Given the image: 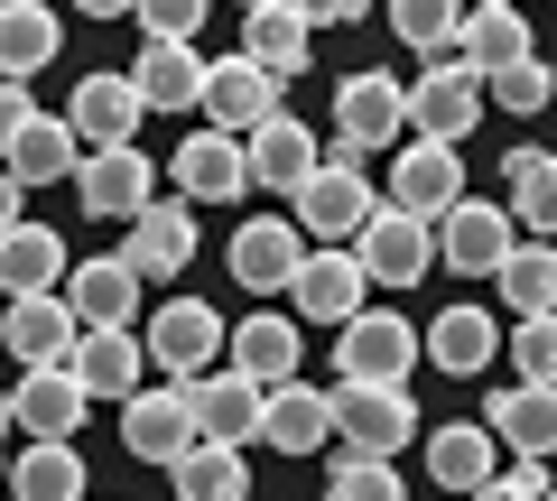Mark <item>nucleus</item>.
<instances>
[{"instance_id": "nucleus-10", "label": "nucleus", "mask_w": 557, "mask_h": 501, "mask_svg": "<svg viewBox=\"0 0 557 501\" xmlns=\"http://www.w3.org/2000/svg\"><path fill=\"white\" fill-rule=\"evenodd\" d=\"M242 167H251V186H270V196H298L307 177L325 167V140H317V121H298V112H270L242 140Z\"/></svg>"}, {"instance_id": "nucleus-19", "label": "nucleus", "mask_w": 557, "mask_h": 501, "mask_svg": "<svg viewBox=\"0 0 557 501\" xmlns=\"http://www.w3.org/2000/svg\"><path fill=\"white\" fill-rule=\"evenodd\" d=\"M223 261H233V279L251 288V298H278V288L298 279V261H307V233H298L288 214H251V223L233 233Z\"/></svg>"}, {"instance_id": "nucleus-49", "label": "nucleus", "mask_w": 557, "mask_h": 501, "mask_svg": "<svg viewBox=\"0 0 557 501\" xmlns=\"http://www.w3.org/2000/svg\"><path fill=\"white\" fill-rule=\"evenodd\" d=\"M465 10H511V0H465Z\"/></svg>"}, {"instance_id": "nucleus-6", "label": "nucleus", "mask_w": 557, "mask_h": 501, "mask_svg": "<svg viewBox=\"0 0 557 501\" xmlns=\"http://www.w3.org/2000/svg\"><path fill=\"white\" fill-rule=\"evenodd\" d=\"M121 446H131L139 464H177L186 446H196V400H186V381H139L131 400H121Z\"/></svg>"}, {"instance_id": "nucleus-39", "label": "nucleus", "mask_w": 557, "mask_h": 501, "mask_svg": "<svg viewBox=\"0 0 557 501\" xmlns=\"http://www.w3.org/2000/svg\"><path fill=\"white\" fill-rule=\"evenodd\" d=\"M391 28H399V47H418V57H456L465 0H391Z\"/></svg>"}, {"instance_id": "nucleus-42", "label": "nucleus", "mask_w": 557, "mask_h": 501, "mask_svg": "<svg viewBox=\"0 0 557 501\" xmlns=\"http://www.w3.org/2000/svg\"><path fill=\"white\" fill-rule=\"evenodd\" d=\"M502 353L520 362V381H539V390H557V316H520V335L502 343Z\"/></svg>"}, {"instance_id": "nucleus-13", "label": "nucleus", "mask_w": 557, "mask_h": 501, "mask_svg": "<svg viewBox=\"0 0 557 501\" xmlns=\"http://www.w3.org/2000/svg\"><path fill=\"white\" fill-rule=\"evenodd\" d=\"M65 372L84 381V400H131V390L149 381V353H139L131 325H75V343H65Z\"/></svg>"}, {"instance_id": "nucleus-15", "label": "nucleus", "mask_w": 557, "mask_h": 501, "mask_svg": "<svg viewBox=\"0 0 557 501\" xmlns=\"http://www.w3.org/2000/svg\"><path fill=\"white\" fill-rule=\"evenodd\" d=\"M121 261H131V279H139V288H149V279H177V270L196 261V204H186V196H177V204H159V196H149V204L131 214Z\"/></svg>"}, {"instance_id": "nucleus-30", "label": "nucleus", "mask_w": 557, "mask_h": 501, "mask_svg": "<svg viewBox=\"0 0 557 501\" xmlns=\"http://www.w3.org/2000/svg\"><path fill=\"white\" fill-rule=\"evenodd\" d=\"M186 400H196V437H214V446H251L260 437V390L242 381V372H205V381H186Z\"/></svg>"}, {"instance_id": "nucleus-11", "label": "nucleus", "mask_w": 557, "mask_h": 501, "mask_svg": "<svg viewBox=\"0 0 557 501\" xmlns=\"http://www.w3.org/2000/svg\"><path fill=\"white\" fill-rule=\"evenodd\" d=\"M474 121H483V75H465L456 57H428V75L409 84V130L418 140H456L465 149Z\"/></svg>"}, {"instance_id": "nucleus-29", "label": "nucleus", "mask_w": 557, "mask_h": 501, "mask_svg": "<svg viewBox=\"0 0 557 501\" xmlns=\"http://www.w3.org/2000/svg\"><path fill=\"white\" fill-rule=\"evenodd\" d=\"M65 270H75V261H65V241L47 233V223L20 214L10 233H0V298H47Z\"/></svg>"}, {"instance_id": "nucleus-22", "label": "nucleus", "mask_w": 557, "mask_h": 501, "mask_svg": "<svg viewBox=\"0 0 557 501\" xmlns=\"http://www.w3.org/2000/svg\"><path fill=\"white\" fill-rule=\"evenodd\" d=\"M260 446H278V455H317V446H335V400H325L317 381L260 390Z\"/></svg>"}, {"instance_id": "nucleus-47", "label": "nucleus", "mask_w": 557, "mask_h": 501, "mask_svg": "<svg viewBox=\"0 0 557 501\" xmlns=\"http://www.w3.org/2000/svg\"><path fill=\"white\" fill-rule=\"evenodd\" d=\"M20 196H28V186L10 177V167H0V233H10V223H20Z\"/></svg>"}, {"instance_id": "nucleus-36", "label": "nucleus", "mask_w": 557, "mask_h": 501, "mask_svg": "<svg viewBox=\"0 0 557 501\" xmlns=\"http://www.w3.org/2000/svg\"><path fill=\"white\" fill-rule=\"evenodd\" d=\"M168 492L177 501H251V464H242V446L196 437L177 464H168Z\"/></svg>"}, {"instance_id": "nucleus-43", "label": "nucleus", "mask_w": 557, "mask_h": 501, "mask_svg": "<svg viewBox=\"0 0 557 501\" xmlns=\"http://www.w3.org/2000/svg\"><path fill=\"white\" fill-rule=\"evenodd\" d=\"M205 10H214V0H131V20L149 28V38H186V47H196Z\"/></svg>"}, {"instance_id": "nucleus-31", "label": "nucleus", "mask_w": 557, "mask_h": 501, "mask_svg": "<svg viewBox=\"0 0 557 501\" xmlns=\"http://www.w3.org/2000/svg\"><path fill=\"white\" fill-rule=\"evenodd\" d=\"M493 353H502V335H493V316H483V306H446V316L418 335V362H437V372H456V381L493 372Z\"/></svg>"}, {"instance_id": "nucleus-25", "label": "nucleus", "mask_w": 557, "mask_h": 501, "mask_svg": "<svg viewBox=\"0 0 557 501\" xmlns=\"http://www.w3.org/2000/svg\"><path fill=\"white\" fill-rule=\"evenodd\" d=\"M483 427H493V446H511L520 464H548V455H557V390H539V381L493 390Z\"/></svg>"}, {"instance_id": "nucleus-51", "label": "nucleus", "mask_w": 557, "mask_h": 501, "mask_svg": "<svg viewBox=\"0 0 557 501\" xmlns=\"http://www.w3.org/2000/svg\"><path fill=\"white\" fill-rule=\"evenodd\" d=\"M548 501H557V483H548Z\"/></svg>"}, {"instance_id": "nucleus-46", "label": "nucleus", "mask_w": 557, "mask_h": 501, "mask_svg": "<svg viewBox=\"0 0 557 501\" xmlns=\"http://www.w3.org/2000/svg\"><path fill=\"white\" fill-rule=\"evenodd\" d=\"M28 112H38V102H28V84H0V159H10V140H20Z\"/></svg>"}, {"instance_id": "nucleus-44", "label": "nucleus", "mask_w": 557, "mask_h": 501, "mask_svg": "<svg viewBox=\"0 0 557 501\" xmlns=\"http://www.w3.org/2000/svg\"><path fill=\"white\" fill-rule=\"evenodd\" d=\"M465 501H548V474L539 464H511V474H493V483H474Z\"/></svg>"}, {"instance_id": "nucleus-3", "label": "nucleus", "mask_w": 557, "mask_h": 501, "mask_svg": "<svg viewBox=\"0 0 557 501\" xmlns=\"http://www.w3.org/2000/svg\"><path fill=\"white\" fill-rule=\"evenodd\" d=\"M335 372H344V381L409 390V372H418V325L391 316V306H362L354 325H335Z\"/></svg>"}, {"instance_id": "nucleus-17", "label": "nucleus", "mask_w": 557, "mask_h": 501, "mask_svg": "<svg viewBox=\"0 0 557 501\" xmlns=\"http://www.w3.org/2000/svg\"><path fill=\"white\" fill-rule=\"evenodd\" d=\"M168 177H177L186 204H242L251 167H242V140H233V130H186V140L168 149Z\"/></svg>"}, {"instance_id": "nucleus-26", "label": "nucleus", "mask_w": 557, "mask_h": 501, "mask_svg": "<svg viewBox=\"0 0 557 501\" xmlns=\"http://www.w3.org/2000/svg\"><path fill=\"white\" fill-rule=\"evenodd\" d=\"M65 343H75V306L47 288V298H10L0 306V353H20V372H47V362H65Z\"/></svg>"}, {"instance_id": "nucleus-8", "label": "nucleus", "mask_w": 557, "mask_h": 501, "mask_svg": "<svg viewBox=\"0 0 557 501\" xmlns=\"http://www.w3.org/2000/svg\"><path fill=\"white\" fill-rule=\"evenodd\" d=\"M391 130H409V84H391V65L344 75V84H335V140H354L362 159H381Z\"/></svg>"}, {"instance_id": "nucleus-4", "label": "nucleus", "mask_w": 557, "mask_h": 501, "mask_svg": "<svg viewBox=\"0 0 557 501\" xmlns=\"http://www.w3.org/2000/svg\"><path fill=\"white\" fill-rule=\"evenodd\" d=\"M381 204H391V214H418L428 233H437V223L465 204V149L456 140H409L391 159V196Z\"/></svg>"}, {"instance_id": "nucleus-21", "label": "nucleus", "mask_w": 557, "mask_h": 501, "mask_svg": "<svg viewBox=\"0 0 557 501\" xmlns=\"http://www.w3.org/2000/svg\"><path fill=\"white\" fill-rule=\"evenodd\" d=\"M298 353H307V325L298 316H242V335H223V372H242L251 390L298 381Z\"/></svg>"}, {"instance_id": "nucleus-16", "label": "nucleus", "mask_w": 557, "mask_h": 501, "mask_svg": "<svg viewBox=\"0 0 557 501\" xmlns=\"http://www.w3.org/2000/svg\"><path fill=\"white\" fill-rule=\"evenodd\" d=\"M233 57H251L270 84H288V75L317 65V28L298 20V0H251V10H242V47H233Z\"/></svg>"}, {"instance_id": "nucleus-33", "label": "nucleus", "mask_w": 557, "mask_h": 501, "mask_svg": "<svg viewBox=\"0 0 557 501\" xmlns=\"http://www.w3.org/2000/svg\"><path fill=\"white\" fill-rule=\"evenodd\" d=\"M520 57H539L520 0H511V10H465V28H456V65H465V75H502V65H520Z\"/></svg>"}, {"instance_id": "nucleus-48", "label": "nucleus", "mask_w": 557, "mask_h": 501, "mask_svg": "<svg viewBox=\"0 0 557 501\" xmlns=\"http://www.w3.org/2000/svg\"><path fill=\"white\" fill-rule=\"evenodd\" d=\"M84 20H131V0H75Z\"/></svg>"}, {"instance_id": "nucleus-20", "label": "nucleus", "mask_w": 557, "mask_h": 501, "mask_svg": "<svg viewBox=\"0 0 557 501\" xmlns=\"http://www.w3.org/2000/svg\"><path fill=\"white\" fill-rule=\"evenodd\" d=\"M84 381L65 372V362H47V372H20V400H10V427H28V446H75L84 427Z\"/></svg>"}, {"instance_id": "nucleus-18", "label": "nucleus", "mask_w": 557, "mask_h": 501, "mask_svg": "<svg viewBox=\"0 0 557 501\" xmlns=\"http://www.w3.org/2000/svg\"><path fill=\"white\" fill-rule=\"evenodd\" d=\"M288 298H298V325H354L362 306H372V279H362L354 251H307L298 279H288Z\"/></svg>"}, {"instance_id": "nucleus-38", "label": "nucleus", "mask_w": 557, "mask_h": 501, "mask_svg": "<svg viewBox=\"0 0 557 501\" xmlns=\"http://www.w3.org/2000/svg\"><path fill=\"white\" fill-rule=\"evenodd\" d=\"M493 288H502L511 316H557V251L548 241H511V261L493 270Z\"/></svg>"}, {"instance_id": "nucleus-2", "label": "nucleus", "mask_w": 557, "mask_h": 501, "mask_svg": "<svg viewBox=\"0 0 557 501\" xmlns=\"http://www.w3.org/2000/svg\"><path fill=\"white\" fill-rule=\"evenodd\" d=\"M139 353H149V372H168V381H205L223 362V316L205 298H168L139 325Z\"/></svg>"}, {"instance_id": "nucleus-5", "label": "nucleus", "mask_w": 557, "mask_h": 501, "mask_svg": "<svg viewBox=\"0 0 557 501\" xmlns=\"http://www.w3.org/2000/svg\"><path fill=\"white\" fill-rule=\"evenodd\" d=\"M372 204H381V196H372V177H362V167H317V177L288 196V223H298L317 251H344V241L372 223Z\"/></svg>"}, {"instance_id": "nucleus-9", "label": "nucleus", "mask_w": 557, "mask_h": 501, "mask_svg": "<svg viewBox=\"0 0 557 501\" xmlns=\"http://www.w3.org/2000/svg\"><path fill=\"white\" fill-rule=\"evenodd\" d=\"M344 251L362 261V279H391V288H409V279L437 270V233H428L418 214H391V204H372V223H362Z\"/></svg>"}, {"instance_id": "nucleus-24", "label": "nucleus", "mask_w": 557, "mask_h": 501, "mask_svg": "<svg viewBox=\"0 0 557 501\" xmlns=\"http://www.w3.org/2000/svg\"><path fill=\"white\" fill-rule=\"evenodd\" d=\"M65 130H75V149H131V130H139L131 75H84L65 93Z\"/></svg>"}, {"instance_id": "nucleus-7", "label": "nucleus", "mask_w": 557, "mask_h": 501, "mask_svg": "<svg viewBox=\"0 0 557 501\" xmlns=\"http://www.w3.org/2000/svg\"><path fill=\"white\" fill-rule=\"evenodd\" d=\"M65 186H75V204H84V214H102V223H131L139 204L159 196V167H149V149H139V140H131V149H84Z\"/></svg>"}, {"instance_id": "nucleus-14", "label": "nucleus", "mask_w": 557, "mask_h": 501, "mask_svg": "<svg viewBox=\"0 0 557 501\" xmlns=\"http://www.w3.org/2000/svg\"><path fill=\"white\" fill-rule=\"evenodd\" d=\"M196 112H205V130H233V140H251L260 121L278 112V84L260 75L251 57H205V102H196Z\"/></svg>"}, {"instance_id": "nucleus-35", "label": "nucleus", "mask_w": 557, "mask_h": 501, "mask_svg": "<svg viewBox=\"0 0 557 501\" xmlns=\"http://www.w3.org/2000/svg\"><path fill=\"white\" fill-rule=\"evenodd\" d=\"M0 492H20V501H94V474H84L75 446H20L10 474H0Z\"/></svg>"}, {"instance_id": "nucleus-28", "label": "nucleus", "mask_w": 557, "mask_h": 501, "mask_svg": "<svg viewBox=\"0 0 557 501\" xmlns=\"http://www.w3.org/2000/svg\"><path fill=\"white\" fill-rule=\"evenodd\" d=\"M57 47H65V20L47 10V0H0V84L47 75Z\"/></svg>"}, {"instance_id": "nucleus-45", "label": "nucleus", "mask_w": 557, "mask_h": 501, "mask_svg": "<svg viewBox=\"0 0 557 501\" xmlns=\"http://www.w3.org/2000/svg\"><path fill=\"white\" fill-rule=\"evenodd\" d=\"M362 10H372V0H298V20H307V28H354Z\"/></svg>"}, {"instance_id": "nucleus-41", "label": "nucleus", "mask_w": 557, "mask_h": 501, "mask_svg": "<svg viewBox=\"0 0 557 501\" xmlns=\"http://www.w3.org/2000/svg\"><path fill=\"white\" fill-rule=\"evenodd\" d=\"M483 102H502V112H520V121H539L557 102V75L539 57H520V65H502V75H483Z\"/></svg>"}, {"instance_id": "nucleus-12", "label": "nucleus", "mask_w": 557, "mask_h": 501, "mask_svg": "<svg viewBox=\"0 0 557 501\" xmlns=\"http://www.w3.org/2000/svg\"><path fill=\"white\" fill-rule=\"evenodd\" d=\"M511 241H520V223L502 214V204L465 196L456 214L437 223V270H456V279H493V270L511 261Z\"/></svg>"}, {"instance_id": "nucleus-32", "label": "nucleus", "mask_w": 557, "mask_h": 501, "mask_svg": "<svg viewBox=\"0 0 557 501\" xmlns=\"http://www.w3.org/2000/svg\"><path fill=\"white\" fill-rule=\"evenodd\" d=\"M502 214L530 223V241H557V159L548 149H511L502 159Z\"/></svg>"}, {"instance_id": "nucleus-37", "label": "nucleus", "mask_w": 557, "mask_h": 501, "mask_svg": "<svg viewBox=\"0 0 557 501\" xmlns=\"http://www.w3.org/2000/svg\"><path fill=\"white\" fill-rule=\"evenodd\" d=\"M493 427H428V474H437V492H474V483H493Z\"/></svg>"}, {"instance_id": "nucleus-40", "label": "nucleus", "mask_w": 557, "mask_h": 501, "mask_svg": "<svg viewBox=\"0 0 557 501\" xmlns=\"http://www.w3.org/2000/svg\"><path fill=\"white\" fill-rule=\"evenodd\" d=\"M325 501H409V492H399V464L391 455H344V446H335Z\"/></svg>"}, {"instance_id": "nucleus-52", "label": "nucleus", "mask_w": 557, "mask_h": 501, "mask_svg": "<svg viewBox=\"0 0 557 501\" xmlns=\"http://www.w3.org/2000/svg\"><path fill=\"white\" fill-rule=\"evenodd\" d=\"M242 10H251V0H242Z\"/></svg>"}, {"instance_id": "nucleus-27", "label": "nucleus", "mask_w": 557, "mask_h": 501, "mask_svg": "<svg viewBox=\"0 0 557 501\" xmlns=\"http://www.w3.org/2000/svg\"><path fill=\"white\" fill-rule=\"evenodd\" d=\"M57 298L75 306V325H139V279H131V261H121V251H102V261L65 270Z\"/></svg>"}, {"instance_id": "nucleus-50", "label": "nucleus", "mask_w": 557, "mask_h": 501, "mask_svg": "<svg viewBox=\"0 0 557 501\" xmlns=\"http://www.w3.org/2000/svg\"><path fill=\"white\" fill-rule=\"evenodd\" d=\"M0 474H10V446H0Z\"/></svg>"}, {"instance_id": "nucleus-34", "label": "nucleus", "mask_w": 557, "mask_h": 501, "mask_svg": "<svg viewBox=\"0 0 557 501\" xmlns=\"http://www.w3.org/2000/svg\"><path fill=\"white\" fill-rule=\"evenodd\" d=\"M75 159H84V149H75V130H65V112H28L0 167H10L20 186H65V177H75Z\"/></svg>"}, {"instance_id": "nucleus-1", "label": "nucleus", "mask_w": 557, "mask_h": 501, "mask_svg": "<svg viewBox=\"0 0 557 501\" xmlns=\"http://www.w3.org/2000/svg\"><path fill=\"white\" fill-rule=\"evenodd\" d=\"M325 400H335V446H344V455H391V464H399V446H409V437H428V418H418V400H409V390H381V381H335Z\"/></svg>"}, {"instance_id": "nucleus-23", "label": "nucleus", "mask_w": 557, "mask_h": 501, "mask_svg": "<svg viewBox=\"0 0 557 501\" xmlns=\"http://www.w3.org/2000/svg\"><path fill=\"white\" fill-rule=\"evenodd\" d=\"M131 93H139V112H196L205 102V57L186 38H149L131 57Z\"/></svg>"}]
</instances>
